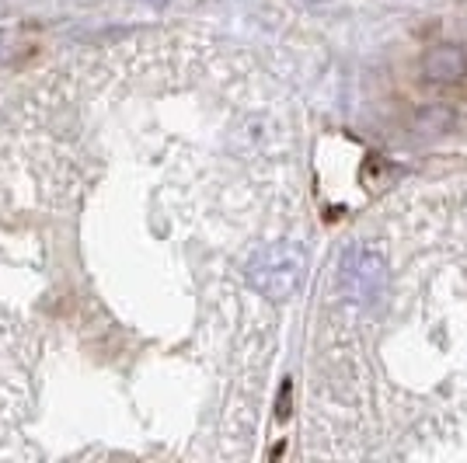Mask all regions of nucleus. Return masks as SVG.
Segmentation results:
<instances>
[{
	"label": "nucleus",
	"instance_id": "1",
	"mask_svg": "<svg viewBox=\"0 0 467 463\" xmlns=\"http://www.w3.org/2000/svg\"><path fill=\"white\" fill-rule=\"evenodd\" d=\"M304 269H307V262H304L300 248H293V244H269V248H262L248 262V283L265 300L283 304V300H290V296L300 293Z\"/></svg>",
	"mask_w": 467,
	"mask_h": 463
},
{
	"label": "nucleus",
	"instance_id": "2",
	"mask_svg": "<svg viewBox=\"0 0 467 463\" xmlns=\"http://www.w3.org/2000/svg\"><path fill=\"white\" fill-rule=\"evenodd\" d=\"M388 283V269H384V258L373 252V248H356L349 252L346 265H342V286L352 300L359 304H370L384 293Z\"/></svg>",
	"mask_w": 467,
	"mask_h": 463
},
{
	"label": "nucleus",
	"instance_id": "3",
	"mask_svg": "<svg viewBox=\"0 0 467 463\" xmlns=\"http://www.w3.org/2000/svg\"><path fill=\"white\" fill-rule=\"evenodd\" d=\"M426 74L440 84L461 80L467 74V57L461 46H436L426 57Z\"/></svg>",
	"mask_w": 467,
	"mask_h": 463
}]
</instances>
